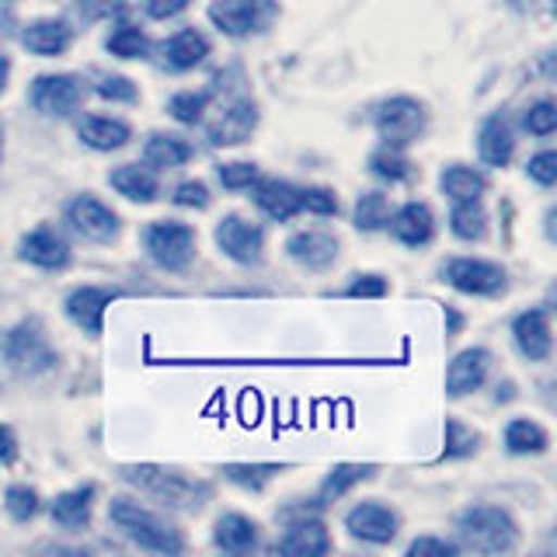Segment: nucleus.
<instances>
[{
  "label": "nucleus",
  "instance_id": "55",
  "mask_svg": "<svg viewBox=\"0 0 557 557\" xmlns=\"http://www.w3.org/2000/svg\"><path fill=\"white\" fill-rule=\"evenodd\" d=\"M0 139H4V129H0Z\"/></svg>",
  "mask_w": 557,
  "mask_h": 557
},
{
  "label": "nucleus",
  "instance_id": "5",
  "mask_svg": "<svg viewBox=\"0 0 557 557\" xmlns=\"http://www.w3.org/2000/svg\"><path fill=\"white\" fill-rule=\"evenodd\" d=\"M425 122H429L425 104L408 95L387 98L383 104H376V112H373V126H376V136L383 139V147H397V150L414 144V139L425 133Z\"/></svg>",
  "mask_w": 557,
  "mask_h": 557
},
{
  "label": "nucleus",
  "instance_id": "7",
  "mask_svg": "<svg viewBox=\"0 0 557 557\" xmlns=\"http://www.w3.org/2000/svg\"><path fill=\"white\" fill-rule=\"evenodd\" d=\"M0 345H4V362L22 376L46 373V370H52V362H57V352L49 348L39 321H25V324L11 327Z\"/></svg>",
  "mask_w": 557,
  "mask_h": 557
},
{
  "label": "nucleus",
  "instance_id": "32",
  "mask_svg": "<svg viewBox=\"0 0 557 557\" xmlns=\"http://www.w3.org/2000/svg\"><path fill=\"white\" fill-rule=\"evenodd\" d=\"M373 470H376L373 463H338V467L324 478V484H321V492H318V509H324V505L345 498L356 484L370 481V478H373Z\"/></svg>",
  "mask_w": 557,
  "mask_h": 557
},
{
  "label": "nucleus",
  "instance_id": "26",
  "mask_svg": "<svg viewBox=\"0 0 557 557\" xmlns=\"http://www.w3.org/2000/svg\"><path fill=\"white\" fill-rule=\"evenodd\" d=\"M77 136L84 139V147H91L98 153H112L129 144L133 129H129V122L112 119V115H84L77 126Z\"/></svg>",
  "mask_w": 557,
  "mask_h": 557
},
{
  "label": "nucleus",
  "instance_id": "50",
  "mask_svg": "<svg viewBox=\"0 0 557 557\" xmlns=\"http://www.w3.org/2000/svg\"><path fill=\"white\" fill-rule=\"evenodd\" d=\"M188 8V0H144V11L153 22H168V17L182 14Z\"/></svg>",
  "mask_w": 557,
  "mask_h": 557
},
{
  "label": "nucleus",
  "instance_id": "45",
  "mask_svg": "<svg viewBox=\"0 0 557 557\" xmlns=\"http://www.w3.org/2000/svg\"><path fill=\"white\" fill-rule=\"evenodd\" d=\"M126 11V0H74V14L84 25L104 22V17H119Z\"/></svg>",
  "mask_w": 557,
  "mask_h": 557
},
{
  "label": "nucleus",
  "instance_id": "51",
  "mask_svg": "<svg viewBox=\"0 0 557 557\" xmlns=\"http://www.w3.org/2000/svg\"><path fill=\"white\" fill-rule=\"evenodd\" d=\"M17 457V440L8 425H0V463H11Z\"/></svg>",
  "mask_w": 557,
  "mask_h": 557
},
{
  "label": "nucleus",
  "instance_id": "17",
  "mask_svg": "<svg viewBox=\"0 0 557 557\" xmlns=\"http://www.w3.org/2000/svg\"><path fill=\"white\" fill-rule=\"evenodd\" d=\"M286 251L296 265H304L310 272H324L338 261V237L327 231H296L286 240Z\"/></svg>",
  "mask_w": 557,
  "mask_h": 557
},
{
  "label": "nucleus",
  "instance_id": "39",
  "mask_svg": "<svg viewBox=\"0 0 557 557\" xmlns=\"http://www.w3.org/2000/svg\"><path fill=\"white\" fill-rule=\"evenodd\" d=\"M209 98H213V91H178L168 101V112L174 122H182V126H196L209 109Z\"/></svg>",
  "mask_w": 557,
  "mask_h": 557
},
{
  "label": "nucleus",
  "instance_id": "24",
  "mask_svg": "<svg viewBox=\"0 0 557 557\" xmlns=\"http://www.w3.org/2000/svg\"><path fill=\"white\" fill-rule=\"evenodd\" d=\"M22 46L35 52V57H63L74 46V28L63 17H39V22L25 25Z\"/></svg>",
  "mask_w": 557,
  "mask_h": 557
},
{
  "label": "nucleus",
  "instance_id": "43",
  "mask_svg": "<svg viewBox=\"0 0 557 557\" xmlns=\"http://www.w3.org/2000/svg\"><path fill=\"white\" fill-rule=\"evenodd\" d=\"M95 95L104 98V101H112V104H133L139 98V87L129 81V77H122V74H112V77H101L95 84Z\"/></svg>",
  "mask_w": 557,
  "mask_h": 557
},
{
  "label": "nucleus",
  "instance_id": "21",
  "mask_svg": "<svg viewBox=\"0 0 557 557\" xmlns=\"http://www.w3.org/2000/svg\"><path fill=\"white\" fill-rule=\"evenodd\" d=\"M512 150H516V133H512V122L505 112H492L478 129V153L487 168H505L512 161Z\"/></svg>",
  "mask_w": 557,
  "mask_h": 557
},
{
  "label": "nucleus",
  "instance_id": "49",
  "mask_svg": "<svg viewBox=\"0 0 557 557\" xmlns=\"http://www.w3.org/2000/svg\"><path fill=\"white\" fill-rule=\"evenodd\" d=\"M457 554V547L443 536H418L408 544V557H449Z\"/></svg>",
  "mask_w": 557,
  "mask_h": 557
},
{
  "label": "nucleus",
  "instance_id": "11",
  "mask_svg": "<svg viewBox=\"0 0 557 557\" xmlns=\"http://www.w3.org/2000/svg\"><path fill=\"white\" fill-rule=\"evenodd\" d=\"M345 530L348 536L362 540V544H391L400 530V516L391 509V505H383L376 498L370 502H359L352 509L345 512Z\"/></svg>",
  "mask_w": 557,
  "mask_h": 557
},
{
  "label": "nucleus",
  "instance_id": "2",
  "mask_svg": "<svg viewBox=\"0 0 557 557\" xmlns=\"http://www.w3.org/2000/svg\"><path fill=\"white\" fill-rule=\"evenodd\" d=\"M122 478L174 512H199L202 505L213 498V487H209L206 481H196V478L182 474V470H168V467H153V463L126 467L122 470Z\"/></svg>",
  "mask_w": 557,
  "mask_h": 557
},
{
  "label": "nucleus",
  "instance_id": "14",
  "mask_svg": "<svg viewBox=\"0 0 557 557\" xmlns=\"http://www.w3.org/2000/svg\"><path fill=\"white\" fill-rule=\"evenodd\" d=\"M17 258L28 261V265L35 269H63L66 261H70V244L63 240V234L57 231V226H49V223H39L35 231H28L22 237V244H17Z\"/></svg>",
  "mask_w": 557,
  "mask_h": 557
},
{
  "label": "nucleus",
  "instance_id": "15",
  "mask_svg": "<svg viewBox=\"0 0 557 557\" xmlns=\"http://www.w3.org/2000/svg\"><path fill=\"white\" fill-rule=\"evenodd\" d=\"M331 547H335V540H331L324 522L313 516H300L296 522H289L286 533L278 536V544H275V550L286 557H321Z\"/></svg>",
  "mask_w": 557,
  "mask_h": 557
},
{
  "label": "nucleus",
  "instance_id": "54",
  "mask_svg": "<svg viewBox=\"0 0 557 557\" xmlns=\"http://www.w3.org/2000/svg\"><path fill=\"white\" fill-rule=\"evenodd\" d=\"M509 4H512L516 11H527V8H533V0H509Z\"/></svg>",
  "mask_w": 557,
  "mask_h": 557
},
{
  "label": "nucleus",
  "instance_id": "34",
  "mask_svg": "<svg viewBox=\"0 0 557 557\" xmlns=\"http://www.w3.org/2000/svg\"><path fill=\"white\" fill-rule=\"evenodd\" d=\"M449 231H453V237H460V240H481L487 234V213H484L481 199L453 202V209H449Z\"/></svg>",
  "mask_w": 557,
  "mask_h": 557
},
{
  "label": "nucleus",
  "instance_id": "44",
  "mask_svg": "<svg viewBox=\"0 0 557 557\" xmlns=\"http://www.w3.org/2000/svg\"><path fill=\"white\" fill-rule=\"evenodd\" d=\"M522 126L530 136H550L557 129V104L554 101H536L522 115Z\"/></svg>",
  "mask_w": 557,
  "mask_h": 557
},
{
  "label": "nucleus",
  "instance_id": "12",
  "mask_svg": "<svg viewBox=\"0 0 557 557\" xmlns=\"http://www.w3.org/2000/svg\"><path fill=\"white\" fill-rule=\"evenodd\" d=\"M66 223L74 226L84 240H95V244H109L119 237V216L98 196H91V191H84V196H74L66 202Z\"/></svg>",
  "mask_w": 557,
  "mask_h": 557
},
{
  "label": "nucleus",
  "instance_id": "52",
  "mask_svg": "<svg viewBox=\"0 0 557 557\" xmlns=\"http://www.w3.org/2000/svg\"><path fill=\"white\" fill-rule=\"evenodd\" d=\"M460 327H463V318H460V313L453 310V307H446V338H453V335H457Z\"/></svg>",
  "mask_w": 557,
  "mask_h": 557
},
{
  "label": "nucleus",
  "instance_id": "19",
  "mask_svg": "<svg viewBox=\"0 0 557 557\" xmlns=\"http://www.w3.org/2000/svg\"><path fill=\"white\" fill-rule=\"evenodd\" d=\"M115 300V289H104V286H77L74 293L66 296V313L84 335L98 338L101 335V324H104V307Z\"/></svg>",
  "mask_w": 557,
  "mask_h": 557
},
{
  "label": "nucleus",
  "instance_id": "3",
  "mask_svg": "<svg viewBox=\"0 0 557 557\" xmlns=\"http://www.w3.org/2000/svg\"><path fill=\"white\" fill-rule=\"evenodd\" d=\"M457 536L463 550L474 554H509L519 540L516 519L498 505H470L457 519Z\"/></svg>",
  "mask_w": 557,
  "mask_h": 557
},
{
  "label": "nucleus",
  "instance_id": "41",
  "mask_svg": "<svg viewBox=\"0 0 557 557\" xmlns=\"http://www.w3.org/2000/svg\"><path fill=\"white\" fill-rule=\"evenodd\" d=\"M313 213V216H338V196L324 185H307L300 188V213Z\"/></svg>",
  "mask_w": 557,
  "mask_h": 557
},
{
  "label": "nucleus",
  "instance_id": "42",
  "mask_svg": "<svg viewBox=\"0 0 557 557\" xmlns=\"http://www.w3.org/2000/svg\"><path fill=\"white\" fill-rule=\"evenodd\" d=\"M216 174H220V185H223V188H231V191H244V188H251V185L261 178L258 164H251V161H231V164H220V168H216Z\"/></svg>",
  "mask_w": 557,
  "mask_h": 557
},
{
  "label": "nucleus",
  "instance_id": "30",
  "mask_svg": "<svg viewBox=\"0 0 557 557\" xmlns=\"http://www.w3.org/2000/svg\"><path fill=\"white\" fill-rule=\"evenodd\" d=\"M440 188L449 202H470V199H481L487 191V178L470 164H449L440 174Z\"/></svg>",
  "mask_w": 557,
  "mask_h": 557
},
{
  "label": "nucleus",
  "instance_id": "53",
  "mask_svg": "<svg viewBox=\"0 0 557 557\" xmlns=\"http://www.w3.org/2000/svg\"><path fill=\"white\" fill-rule=\"evenodd\" d=\"M8 74H11V60H8V57H0V91L8 87Z\"/></svg>",
  "mask_w": 557,
  "mask_h": 557
},
{
  "label": "nucleus",
  "instance_id": "48",
  "mask_svg": "<svg viewBox=\"0 0 557 557\" xmlns=\"http://www.w3.org/2000/svg\"><path fill=\"white\" fill-rule=\"evenodd\" d=\"M174 206L182 209H206L209 206V188L202 182H182L178 188H174Z\"/></svg>",
  "mask_w": 557,
  "mask_h": 557
},
{
  "label": "nucleus",
  "instance_id": "29",
  "mask_svg": "<svg viewBox=\"0 0 557 557\" xmlns=\"http://www.w3.org/2000/svg\"><path fill=\"white\" fill-rule=\"evenodd\" d=\"M109 185L126 196L129 202H153L161 185H157V174L147 164H122L109 174Z\"/></svg>",
  "mask_w": 557,
  "mask_h": 557
},
{
  "label": "nucleus",
  "instance_id": "22",
  "mask_svg": "<svg viewBox=\"0 0 557 557\" xmlns=\"http://www.w3.org/2000/svg\"><path fill=\"white\" fill-rule=\"evenodd\" d=\"M251 188H255L251 191L255 206L269 220L286 223V220H293L296 213H300V188H296L293 182H286V178H258Z\"/></svg>",
  "mask_w": 557,
  "mask_h": 557
},
{
  "label": "nucleus",
  "instance_id": "38",
  "mask_svg": "<svg viewBox=\"0 0 557 557\" xmlns=\"http://www.w3.org/2000/svg\"><path fill=\"white\" fill-rule=\"evenodd\" d=\"M278 470H286L283 463H226L223 467V478L234 481L240 487H248V492H261Z\"/></svg>",
  "mask_w": 557,
  "mask_h": 557
},
{
  "label": "nucleus",
  "instance_id": "40",
  "mask_svg": "<svg viewBox=\"0 0 557 557\" xmlns=\"http://www.w3.org/2000/svg\"><path fill=\"white\" fill-rule=\"evenodd\" d=\"M4 509H8V516H11L14 522H28V519L39 516L42 498H39V492H35V487H28V484H11L8 492H4Z\"/></svg>",
  "mask_w": 557,
  "mask_h": 557
},
{
  "label": "nucleus",
  "instance_id": "18",
  "mask_svg": "<svg viewBox=\"0 0 557 557\" xmlns=\"http://www.w3.org/2000/svg\"><path fill=\"white\" fill-rule=\"evenodd\" d=\"M209 52H213V46L199 28H178L171 39L161 42V66L171 70V74H185V70L206 63Z\"/></svg>",
  "mask_w": 557,
  "mask_h": 557
},
{
  "label": "nucleus",
  "instance_id": "31",
  "mask_svg": "<svg viewBox=\"0 0 557 557\" xmlns=\"http://www.w3.org/2000/svg\"><path fill=\"white\" fill-rule=\"evenodd\" d=\"M550 446V435L544 425H536L533 418H512L509 425H505V449L512 453V457H540V453H547Z\"/></svg>",
  "mask_w": 557,
  "mask_h": 557
},
{
  "label": "nucleus",
  "instance_id": "25",
  "mask_svg": "<svg viewBox=\"0 0 557 557\" xmlns=\"http://www.w3.org/2000/svg\"><path fill=\"white\" fill-rule=\"evenodd\" d=\"M95 495H98L95 484H81V487H70V492L57 495V498H52V505H49L52 522H57L60 530H70V533L84 530L87 522H91Z\"/></svg>",
  "mask_w": 557,
  "mask_h": 557
},
{
  "label": "nucleus",
  "instance_id": "37",
  "mask_svg": "<svg viewBox=\"0 0 557 557\" xmlns=\"http://www.w3.org/2000/svg\"><path fill=\"white\" fill-rule=\"evenodd\" d=\"M446 440H443V457L446 460H463V457H474L478 446H481V435L463 425L460 418H446Z\"/></svg>",
  "mask_w": 557,
  "mask_h": 557
},
{
  "label": "nucleus",
  "instance_id": "23",
  "mask_svg": "<svg viewBox=\"0 0 557 557\" xmlns=\"http://www.w3.org/2000/svg\"><path fill=\"white\" fill-rule=\"evenodd\" d=\"M487 370H492V352H487V348H463L446 370V394L467 397L487 380Z\"/></svg>",
  "mask_w": 557,
  "mask_h": 557
},
{
  "label": "nucleus",
  "instance_id": "4",
  "mask_svg": "<svg viewBox=\"0 0 557 557\" xmlns=\"http://www.w3.org/2000/svg\"><path fill=\"white\" fill-rule=\"evenodd\" d=\"M144 251L164 272H182L196 258V231L182 220H153L144 231Z\"/></svg>",
  "mask_w": 557,
  "mask_h": 557
},
{
  "label": "nucleus",
  "instance_id": "9",
  "mask_svg": "<svg viewBox=\"0 0 557 557\" xmlns=\"http://www.w3.org/2000/svg\"><path fill=\"white\" fill-rule=\"evenodd\" d=\"M443 278L467 296H498L505 289V269L487 258H449Z\"/></svg>",
  "mask_w": 557,
  "mask_h": 557
},
{
  "label": "nucleus",
  "instance_id": "1",
  "mask_svg": "<svg viewBox=\"0 0 557 557\" xmlns=\"http://www.w3.org/2000/svg\"><path fill=\"white\" fill-rule=\"evenodd\" d=\"M109 519L122 536H129L133 544L144 547V550H153V554H182L185 550L182 530L174 527V522H168L161 512L139 505L136 498H126V495L112 498Z\"/></svg>",
  "mask_w": 557,
  "mask_h": 557
},
{
  "label": "nucleus",
  "instance_id": "20",
  "mask_svg": "<svg viewBox=\"0 0 557 557\" xmlns=\"http://www.w3.org/2000/svg\"><path fill=\"white\" fill-rule=\"evenodd\" d=\"M387 231L397 244H405V248H425L435 234V216L425 202H405L397 213H391Z\"/></svg>",
  "mask_w": 557,
  "mask_h": 557
},
{
  "label": "nucleus",
  "instance_id": "16",
  "mask_svg": "<svg viewBox=\"0 0 557 557\" xmlns=\"http://www.w3.org/2000/svg\"><path fill=\"white\" fill-rule=\"evenodd\" d=\"M512 338L519 345V352L530 362H547L554 352V338H550V318L544 307L522 310L512 321Z\"/></svg>",
  "mask_w": 557,
  "mask_h": 557
},
{
  "label": "nucleus",
  "instance_id": "36",
  "mask_svg": "<svg viewBox=\"0 0 557 557\" xmlns=\"http://www.w3.org/2000/svg\"><path fill=\"white\" fill-rule=\"evenodd\" d=\"M370 171H373V178H380V182L400 185V182H408L411 174H414V164L405 157V150H397V147H380V150L370 157Z\"/></svg>",
  "mask_w": 557,
  "mask_h": 557
},
{
  "label": "nucleus",
  "instance_id": "33",
  "mask_svg": "<svg viewBox=\"0 0 557 557\" xmlns=\"http://www.w3.org/2000/svg\"><path fill=\"white\" fill-rule=\"evenodd\" d=\"M104 49H109L112 57H119V60H147L150 57V39H147V32L139 25L119 22L109 39H104Z\"/></svg>",
  "mask_w": 557,
  "mask_h": 557
},
{
  "label": "nucleus",
  "instance_id": "10",
  "mask_svg": "<svg viewBox=\"0 0 557 557\" xmlns=\"http://www.w3.org/2000/svg\"><path fill=\"white\" fill-rule=\"evenodd\" d=\"M213 237H216V248L231 261H237V265H258L261 251H265V231H261L258 223L237 216V213L223 216L216 223Z\"/></svg>",
  "mask_w": 557,
  "mask_h": 557
},
{
  "label": "nucleus",
  "instance_id": "28",
  "mask_svg": "<svg viewBox=\"0 0 557 557\" xmlns=\"http://www.w3.org/2000/svg\"><path fill=\"white\" fill-rule=\"evenodd\" d=\"M191 153H196V147H191L188 139L171 136V133H153L144 144V164L150 171H171V168L188 164Z\"/></svg>",
  "mask_w": 557,
  "mask_h": 557
},
{
  "label": "nucleus",
  "instance_id": "35",
  "mask_svg": "<svg viewBox=\"0 0 557 557\" xmlns=\"http://www.w3.org/2000/svg\"><path fill=\"white\" fill-rule=\"evenodd\" d=\"M387 220H391V199L383 196V191H362V196L356 199V209H352L356 231H362V234L383 231Z\"/></svg>",
  "mask_w": 557,
  "mask_h": 557
},
{
  "label": "nucleus",
  "instance_id": "47",
  "mask_svg": "<svg viewBox=\"0 0 557 557\" xmlns=\"http://www.w3.org/2000/svg\"><path fill=\"white\" fill-rule=\"evenodd\" d=\"M527 174L536 182V185H544L550 188L557 182V153L554 150H540L530 157V164H527Z\"/></svg>",
  "mask_w": 557,
  "mask_h": 557
},
{
  "label": "nucleus",
  "instance_id": "6",
  "mask_svg": "<svg viewBox=\"0 0 557 557\" xmlns=\"http://www.w3.org/2000/svg\"><path fill=\"white\" fill-rule=\"evenodd\" d=\"M278 17L275 0H213L209 4V22L231 39H248V35L265 32Z\"/></svg>",
  "mask_w": 557,
  "mask_h": 557
},
{
  "label": "nucleus",
  "instance_id": "13",
  "mask_svg": "<svg viewBox=\"0 0 557 557\" xmlns=\"http://www.w3.org/2000/svg\"><path fill=\"white\" fill-rule=\"evenodd\" d=\"M255 126H258V104L251 98H237L231 104H223L220 115L209 122L206 136L213 147H237V144H248Z\"/></svg>",
  "mask_w": 557,
  "mask_h": 557
},
{
  "label": "nucleus",
  "instance_id": "27",
  "mask_svg": "<svg viewBox=\"0 0 557 557\" xmlns=\"http://www.w3.org/2000/svg\"><path fill=\"white\" fill-rule=\"evenodd\" d=\"M213 544L223 554H251L258 550V522L240 512H226L213 527Z\"/></svg>",
  "mask_w": 557,
  "mask_h": 557
},
{
  "label": "nucleus",
  "instance_id": "8",
  "mask_svg": "<svg viewBox=\"0 0 557 557\" xmlns=\"http://www.w3.org/2000/svg\"><path fill=\"white\" fill-rule=\"evenodd\" d=\"M28 101L35 112H42L49 119H63L70 112H77V104L84 101V81L77 74H42L32 81Z\"/></svg>",
  "mask_w": 557,
  "mask_h": 557
},
{
  "label": "nucleus",
  "instance_id": "46",
  "mask_svg": "<svg viewBox=\"0 0 557 557\" xmlns=\"http://www.w3.org/2000/svg\"><path fill=\"white\" fill-rule=\"evenodd\" d=\"M387 293H391V283L376 272L356 275L345 289V296H356V300H380V296H387Z\"/></svg>",
  "mask_w": 557,
  "mask_h": 557
}]
</instances>
